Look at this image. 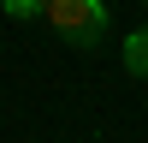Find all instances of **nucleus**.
Wrapping results in <instances>:
<instances>
[{
	"label": "nucleus",
	"mask_w": 148,
	"mask_h": 143,
	"mask_svg": "<svg viewBox=\"0 0 148 143\" xmlns=\"http://www.w3.org/2000/svg\"><path fill=\"white\" fill-rule=\"evenodd\" d=\"M125 66L136 72V78H148V24H142V30H130V36H125Z\"/></svg>",
	"instance_id": "obj_2"
},
{
	"label": "nucleus",
	"mask_w": 148,
	"mask_h": 143,
	"mask_svg": "<svg viewBox=\"0 0 148 143\" xmlns=\"http://www.w3.org/2000/svg\"><path fill=\"white\" fill-rule=\"evenodd\" d=\"M42 12L53 30L77 36V42H95L107 30V0H42Z\"/></svg>",
	"instance_id": "obj_1"
},
{
	"label": "nucleus",
	"mask_w": 148,
	"mask_h": 143,
	"mask_svg": "<svg viewBox=\"0 0 148 143\" xmlns=\"http://www.w3.org/2000/svg\"><path fill=\"white\" fill-rule=\"evenodd\" d=\"M0 6H6V18H36L42 0H0Z\"/></svg>",
	"instance_id": "obj_3"
}]
</instances>
